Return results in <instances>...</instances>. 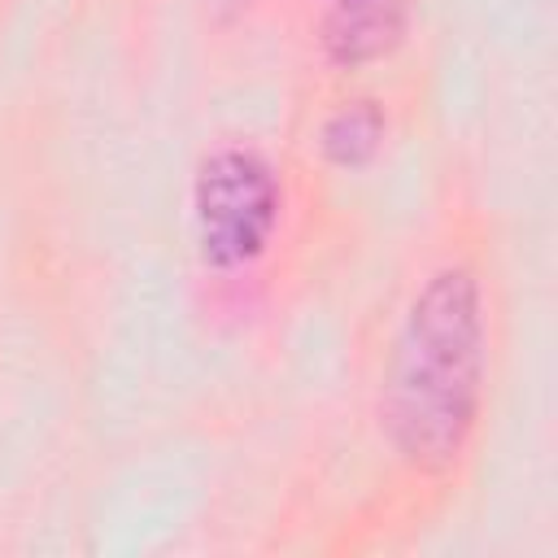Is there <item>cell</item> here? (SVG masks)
I'll return each mask as SVG.
<instances>
[{
    "instance_id": "cell-1",
    "label": "cell",
    "mask_w": 558,
    "mask_h": 558,
    "mask_svg": "<svg viewBox=\"0 0 558 558\" xmlns=\"http://www.w3.org/2000/svg\"><path fill=\"white\" fill-rule=\"evenodd\" d=\"M484 375V318L480 283L453 266L423 283L414 296L392 371H388V432L410 462L445 466L471 436Z\"/></svg>"
},
{
    "instance_id": "cell-2",
    "label": "cell",
    "mask_w": 558,
    "mask_h": 558,
    "mask_svg": "<svg viewBox=\"0 0 558 558\" xmlns=\"http://www.w3.org/2000/svg\"><path fill=\"white\" fill-rule=\"evenodd\" d=\"M192 205L201 257L235 270L266 253L279 222V183L253 148H218L201 161Z\"/></svg>"
},
{
    "instance_id": "cell-3",
    "label": "cell",
    "mask_w": 558,
    "mask_h": 558,
    "mask_svg": "<svg viewBox=\"0 0 558 558\" xmlns=\"http://www.w3.org/2000/svg\"><path fill=\"white\" fill-rule=\"evenodd\" d=\"M397 31H401V13L392 0H353V4H340L327 31V44L340 61H362L384 52Z\"/></svg>"
},
{
    "instance_id": "cell-4",
    "label": "cell",
    "mask_w": 558,
    "mask_h": 558,
    "mask_svg": "<svg viewBox=\"0 0 558 558\" xmlns=\"http://www.w3.org/2000/svg\"><path fill=\"white\" fill-rule=\"evenodd\" d=\"M384 140V113L371 105V100H353V105H340L327 122H323V157L336 161V166H366L375 157Z\"/></svg>"
},
{
    "instance_id": "cell-5",
    "label": "cell",
    "mask_w": 558,
    "mask_h": 558,
    "mask_svg": "<svg viewBox=\"0 0 558 558\" xmlns=\"http://www.w3.org/2000/svg\"><path fill=\"white\" fill-rule=\"evenodd\" d=\"M340 4H353V0H340Z\"/></svg>"
}]
</instances>
